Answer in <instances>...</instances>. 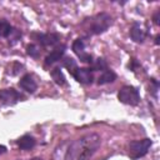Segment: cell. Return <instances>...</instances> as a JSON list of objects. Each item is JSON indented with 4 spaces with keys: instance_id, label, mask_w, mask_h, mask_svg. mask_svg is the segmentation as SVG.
<instances>
[{
    "instance_id": "6da1fadb",
    "label": "cell",
    "mask_w": 160,
    "mask_h": 160,
    "mask_svg": "<svg viewBox=\"0 0 160 160\" xmlns=\"http://www.w3.org/2000/svg\"><path fill=\"white\" fill-rule=\"evenodd\" d=\"M101 139L96 134H88L72 141L65 154L64 160H89L99 149Z\"/></svg>"
},
{
    "instance_id": "7a4b0ae2",
    "label": "cell",
    "mask_w": 160,
    "mask_h": 160,
    "mask_svg": "<svg viewBox=\"0 0 160 160\" xmlns=\"http://www.w3.org/2000/svg\"><path fill=\"white\" fill-rule=\"evenodd\" d=\"M150 146H151V140L150 139L131 141L130 145H129V155L132 159H139V158L144 156L148 152Z\"/></svg>"
},
{
    "instance_id": "3957f363",
    "label": "cell",
    "mask_w": 160,
    "mask_h": 160,
    "mask_svg": "<svg viewBox=\"0 0 160 160\" xmlns=\"http://www.w3.org/2000/svg\"><path fill=\"white\" fill-rule=\"evenodd\" d=\"M118 98L126 105H138L140 101L139 91L134 86H122L118 94Z\"/></svg>"
},
{
    "instance_id": "277c9868",
    "label": "cell",
    "mask_w": 160,
    "mask_h": 160,
    "mask_svg": "<svg viewBox=\"0 0 160 160\" xmlns=\"http://www.w3.org/2000/svg\"><path fill=\"white\" fill-rule=\"evenodd\" d=\"M111 24V18L110 15L101 12L99 15H96L95 18L91 19V28L89 31H91L92 34H100L104 32Z\"/></svg>"
},
{
    "instance_id": "5b68a950",
    "label": "cell",
    "mask_w": 160,
    "mask_h": 160,
    "mask_svg": "<svg viewBox=\"0 0 160 160\" xmlns=\"http://www.w3.org/2000/svg\"><path fill=\"white\" fill-rule=\"evenodd\" d=\"M74 78L76 81L81 82V84H91L92 82V72L90 69L86 68H76V70L72 72Z\"/></svg>"
},
{
    "instance_id": "8992f818",
    "label": "cell",
    "mask_w": 160,
    "mask_h": 160,
    "mask_svg": "<svg viewBox=\"0 0 160 160\" xmlns=\"http://www.w3.org/2000/svg\"><path fill=\"white\" fill-rule=\"evenodd\" d=\"M72 50H74V52L80 58L81 61L89 62V64L92 61V60H91V55H89V54L85 52V45H84V42H82L81 39H76V40L72 42Z\"/></svg>"
},
{
    "instance_id": "52a82bcc",
    "label": "cell",
    "mask_w": 160,
    "mask_h": 160,
    "mask_svg": "<svg viewBox=\"0 0 160 160\" xmlns=\"http://www.w3.org/2000/svg\"><path fill=\"white\" fill-rule=\"evenodd\" d=\"M19 99V94L14 89H4L0 90V101L4 104H14Z\"/></svg>"
},
{
    "instance_id": "ba28073f",
    "label": "cell",
    "mask_w": 160,
    "mask_h": 160,
    "mask_svg": "<svg viewBox=\"0 0 160 160\" xmlns=\"http://www.w3.org/2000/svg\"><path fill=\"white\" fill-rule=\"evenodd\" d=\"M19 85H20L21 89H24L28 92H34L36 90V82H35V80L32 79L31 75L22 76L21 80H20V82H19Z\"/></svg>"
},
{
    "instance_id": "9c48e42d",
    "label": "cell",
    "mask_w": 160,
    "mask_h": 160,
    "mask_svg": "<svg viewBox=\"0 0 160 160\" xmlns=\"http://www.w3.org/2000/svg\"><path fill=\"white\" fill-rule=\"evenodd\" d=\"M64 51H65V46H64V45H61V46L54 49V50L45 58V64H46V65H50V64H52V62L60 60V58L62 56Z\"/></svg>"
},
{
    "instance_id": "30bf717a",
    "label": "cell",
    "mask_w": 160,
    "mask_h": 160,
    "mask_svg": "<svg viewBox=\"0 0 160 160\" xmlns=\"http://www.w3.org/2000/svg\"><path fill=\"white\" fill-rule=\"evenodd\" d=\"M39 41L45 46L55 45L59 41V35L58 34H41L39 35Z\"/></svg>"
},
{
    "instance_id": "8fae6325",
    "label": "cell",
    "mask_w": 160,
    "mask_h": 160,
    "mask_svg": "<svg viewBox=\"0 0 160 160\" xmlns=\"http://www.w3.org/2000/svg\"><path fill=\"white\" fill-rule=\"evenodd\" d=\"M115 79H116V75H115L114 71H111V70H105V71L98 78V84H99V85L109 84V82L115 81Z\"/></svg>"
},
{
    "instance_id": "7c38bea8",
    "label": "cell",
    "mask_w": 160,
    "mask_h": 160,
    "mask_svg": "<svg viewBox=\"0 0 160 160\" xmlns=\"http://www.w3.org/2000/svg\"><path fill=\"white\" fill-rule=\"evenodd\" d=\"M130 35H131L132 40H134V41H136V42H142V41L145 40V36H146L145 30H144V29H141L140 26H136V25L131 29Z\"/></svg>"
},
{
    "instance_id": "4fadbf2b",
    "label": "cell",
    "mask_w": 160,
    "mask_h": 160,
    "mask_svg": "<svg viewBox=\"0 0 160 160\" xmlns=\"http://www.w3.org/2000/svg\"><path fill=\"white\" fill-rule=\"evenodd\" d=\"M18 145H19V148L22 149V150H30V149L34 148L35 140H34V138H31V136H29V135H25V136H22V138L18 141Z\"/></svg>"
},
{
    "instance_id": "5bb4252c",
    "label": "cell",
    "mask_w": 160,
    "mask_h": 160,
    "mask_svg": "<svg viewBox=\"0 0 160 160\" xmlns=\"http://www.w3.org/2000/svg\"><path fill=\"white\" fill-rule=\"evenodd\" d=\"M51 76L54 79V81L59 85H64L65 84V78H64V74L61 72V70L59 68H55L51 70Z\"/></svg>"
},
{
    "instance_id": "9a60e30c",
    "label": "cell",
    "mask_w": 160,
    "mask_h": 160,
    "mask_svg": "<svg viewBox=\"0 0 160 160\" xmlns=\"http://www.w3.org/2000/svg\"><path fill=\"white\" fill-rule=\"evenodd\" d=\"M11 30H12L11 26L6 21L0 20V36H9Z\"/></svg>"
},
{
    "instance_id": "2e32d148",
    "label": "cell",
    "mask_w": 160,
    "mask_h": 160,
    "mask_svg": "<svg viewBox=\"0 0 160 160\" xmlns=\"http://www.w3.org/2000/svg\"><path fill=\"white\" fill-rule=\"evenodd\" d=\"M64 66H65L69 71H71V72H74V71L76 70V62H75V60L71 59V58H68V59L64 61Z\"/></svg>"
},
{
    "instance_id": "e0dca14e",
    "label": "cell",
    "mask_w": 160,
    "mask_h": 160,
    "mask_svg": "<svg viewBox=\"0 0 160 160\" xmlns=\"http://www.w3.org/2000/svg\"><path fill=\"white\" fill-rule=\"evenodd\" d=\"M92 70H106V62L102 59H98L94 65H92Z\"/></svg>"
},
{
    "instance_id": "ac0fdd59",
    "label": "cell",
    "mask_w": 160,
    "mask_h": 160,
    "mask_svg": "<svg viewBox=\"0 0 160 160\" xmlns=\"http://www.w3.org/2000/svg\"><path fill=\"white\" fill-rule=\"evenodd\" d=\"M26 50H28V54L30 56H32V58H38L39 56V48L36 45H29Z\"/></svg>"
},
{
    "instance_id": "d6986e66",
    "label": "cell",
    "mask_w": 160,
    "mask_h": 160,
    "mask_svg": "<svg viewBox=\"0 0 160 160\" xmlns=\"http://www.w3.org/2000/svg\"><path fill=\"white\" fill-rule=\"evenodd\" d=\"M5 150H6V149H5V146H1V145H0V154L5 152Z\"/></svg>"
},
{
    "instance_id": "ffe728a7",
    "label": "cell",
    "mask_w": 160,
    "mask_h": 160,
    "mask_svg": "<svg viewBox=\"0 0 160 160\" xmlns=\"http://www.w3.org/2000/svg\"><path fill=\"white\" fill-rule=\"evenodd\" d=\"M31 160H41V159H31Z\"/></svg>"
}]
</instances>
